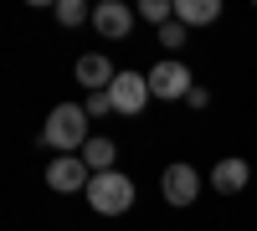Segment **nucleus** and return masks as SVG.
<instances>
[{
  "label": "nucleus",
  "instance_id": "nucleus-8",
  "mask_svg": "<svg viewBox=\"0 0 257 231\" xmlns=\"http://www.w3.org/2000/svg\"><path fill=\"white\" fill-rule=\"evenodd\" d=\"M113 77H118V67H113L103 52H82V57H77V82H82L88 93H108Z\"/></svg>",
  "mask_w": 257,
  "mask_h": 231
},
{
  "label": "nucleus",
  "instance_id": "nucleus-7",
  "mask_svg": "<svg viewBox=\"0 0 257 231\" xmlns=\"http://www.w3.org/2000/svg\"><path fill=\"white\" fill-rule=\"evenodd\" d=\"M134 21H139V11L123 6V0H103V6H93V26L108 41H123L128 31H134Z\"/></svg>",
  "mask_w": 257,
  "mask_h": 231
},
{
  "label": "nucleus",
  "instance_id": "nucleus-11",
  "mask_svg": "<svg viewBox=\"0 0 257 231\" xmlns=\"http://www.w3.org/2000/svg\"><path fill=\"white\" fill-rule=\"evenodd\" d=\"M113 159H118V144H113V139L93 134L88 144H82V164H88L93 175H108V170H113Z\"/></svg>",
  "mask_w": 257,
  "mask_h": 231
},
{
  "label": "nucleus",
  "instance_id": "nucleus-4",
  "mask_svg": "<svg viewBox=\"0 0 257 231\" xmlns=\"http://www.w3.org/2000/svg\"><path fill=\"white\" fill-rule=\"evenodd\" d=\"M108 103H113V113L139 118L144 103H149V77H144V72H118L113 88H108Z\"/></svg>",
  "mask_w": 257,
  "mask_h": 231
},
{
  "label": "nucleus",
  "instance_id": "nucleus-12",
  "mask_svg": "<svg viewBox=\"0 0 257 231\" xmlns=\"http://www.w3.org/2000/svg\"><path fill=\"white\" fill-rule=\"evenodd\" d=\"M139 21H144V26H170V21H175V0H144Z\"/></svg>",
  "mask_w": 257,
  "mask_h": 231
},
{
  "label": "nucleus",
  "instance_id": "nucleus-14",
  "mask_svg": "<svg viewBox=\"0 0 257 231\" xmlns=\"http://www.w3.org/2000/svg\"><path fill=\"white\" fill-rule=\"evenodd\" d=\"M160 47H165V52H180V47H185V26H180V21L160 26Z\"/></svg>",
  "mask_w": 257,
  "mask_h": 231
},
{
  "label": "nucleus",
  "instance_id": "nucleus-16",
  "mask_svg": "<svg viewBox=\"0 0 257 231\" xmlns=\"http://www.w3.org/2000/svg\"><path fill=\"white\" fill-rule=\"evenodd\" d=\"M185 103H190V108H206V103H211V93H206V88H190V98H185Z\"/></svg>",
  "mask_w": 257,
  "mask_h": 231
},
{
  "label": "nucleus",
  "instance_id": "nucleus-3",
  "mask_svg": "<svg viewBox=\"0 0 257 231\" xmlns=\"http://www.w3.org/2000/svg\"><path fill=\"white\" fill-rule=\"evenodd\" d=\"M190 88H196V77H190V67L180 57H165V62L149 67V98L175 103V98H190Z\"/></svg>",
  "mask_w": 257,
  "mask_h": 231
},
{
  "label": "nucleus",
  "instance_id": "nucleus-5",
  "mask_svg": "<svg viewBox=\"0 0 257 231\" xmlns=\"http://www.w3.org/2000/svg\"><path fill=\"white\" fill-rule=\"evenodd\" d=\"M160 190H165V205H196V195H201V175L190 170V164L180 159V164H165V175H160Z\"/></svg>",
  "mask_w": 257,
  "mask_h": 231
},
{
  "label": "nucleus",
  "instance_id": "nucleus-1",
  "mask_svg": "<svg viewBox=\"0 0 257 231\" xmlns=\"http://www.w3.org/2000/svg\"><path fill=\"white\" fill-rule=\"evenodd\" d=\"M93 139L88 129V113H82V103H57L47 113V129H41V144H52L57 154H82V144Z\"/></svg>",
  "mask_w": 257,
  "mask_h": 231
},
{
  "label": "nucleus",
  "instance_id": "nucleus-2",
  "mask_svg": "<svg viewBox=\"0 0 257 231\" xmlns=\"http://www.w3.org/2000/svg\"><path fill=\"white\" fill-rule=\"evenodd\" d=\"M88 205L98 216H123L134 205V180L123 170H108V175H93L88 180Z\"/></svg>",
  "mask_w": 257,
  "mask_h": 231
},
{
  "label": "nucleus",
  "instance_id": "nucleus-9",
  "mask_svg": "<svg viewBox=\"0 0 257 231\" xmlns=\"http://www.w3.org/2000/svg\"><path fill=\"white\" fill-rule=\"evenodd\" d=\"M247 180H252V164H247V159H237V154H226V159L211 164V190H221V195L247 190Z\"/></svg>",
  "mask_w": 257,
  "mask_h": 231
},
{
  "label": "nucleus",
  "instance_id": "nucleus-15",
  "mask_svg": "<svg viewBox=\"0 0 257 231\" xmlns=\"http://www.w3.org/2000/svg\"><path fill=\"white\" fill-rule=\"evenodd\" d=\"M82 113H88V118H103V113H113L108 93H88V103H82Z\"/></svg>",
  "mask_w": 257,
  "mask_h": 231
},
{
  "label": "nucleus",
  "instance_id": "nucleus-10",
  "mask_svg": "<svg viewBox=\"0 0 257 231\" xmlns=\"http://www.w3.org/2000/svg\"><path fill=\"white\" fill-rule=\"evenodd\" d=\"M221 16V0H175V21L190 31V26H211Z\"/></svg>",
  "mask_w": 257,
  "mask_h": 231
},
{
  "label": "nucleus",
  "instance_id": "nucleus-13",
  "mask_svg": "<svg viewBox=\"0 0 257 231\" xmlns=\"http://www.w3.org/2000/svg\"><path fill=\"white\" fill-rule=\"evenodd\" d=\"M57 21L62 26H82V21H93V11L82 0H57Z\"/></svg>",
  "mask_w": 257,
  "mask_h": 231
},
{
  "label": "nucleus",
  "instance_id": "nucleus-6",
  "mask_svg": "<svg viewBox=\"0 0 257 231\" xmlns=\"http://www.w3.org/2000/svg\"><path fill=\"white\" fill-rule=\"evenodd\" d=\"M88 180H93V170L82 164V154H57L52 164H47V185L57 195H72V190H88Z\"/></svg>",
  "mask_w": 257,
  "mask_h": 231
}]
</instances>
